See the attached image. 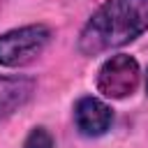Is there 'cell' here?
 I'll return each mask as SVG.
<instances>
[{
    "label": "cell",
    "instance_id": "1",
    "mask_svg": "<svg viewBox=\"0 0 148 148\" xmlns=\"http://www.w3.org/2000/svg\"><path fill=\"white\" fill-rule=\"evenodd\" d=\"M148 30V0H106L83 25L79 51L97 56L136 39Z\"/></svg>",
    "mask_w": 148,
    "mask_h": 148
},
{
    "label": "cell",
    "instance_id": "2",
    "mask_svg": "<svg viewBox=\"0 0 148 148\" xmlns=\"http://www.w3.org/2000/svg\"><path fill=\"white\" fill-rule=\"evenodd\" d=\"M51 42V30L42 23L23 25L0 35V65L21 67L42 56V51Z\"/></svg>",
    "mask_w": 148,
    "mask_h": 148
},
{
    "label": "cell",
    "instance_id": "3",
    "mask_svg": "<svg viewBox=\"0 0 148 148\" xmlns=\"http://www.w3.org/2000/svg\"><path fill=\"white\" fill-rule=\"evenodd\" d=\"M141 79V69L139 62L127 56V53H118L111 56L97 72V90L104 97L111 99H123L127 95H132L139 86Z\"/></svg>",
    "mask_w": 148,
    "mask_h": 148
},
{
    "label": "cell",
    "instance_id": "4",
    "mask_svg": "<svg viewBox=\"0 0 148 148\" xmlns=\"http://www.w3.org/2000/svg\"><path fill=\"white\" fill-rule=\"evenodd\" d=\"M74 123L83 136H102L113 123V111L97 97H81L74 106Z\"/></svg>",
    "mask_w": 148,
    "mask_h": 148
},
{
    "label": "cell",
    "instance_id": "5",
    "mask_svg": "<svg viewBox=\"0 0 148 148\" xmlns=\"http://www.w3.org/2000/svg\"><path fill=\"white\" fill-rule=\"evenodd\" d=\"M35 92V81L28 76H5L0 74V123L18 111Z\"/></svg>",
    "mask_w": 148,
    "mask_h": 148
},
{
    "label": "cell",
    "instance_id": "6",
    "mask_svg": "<svg viewBox=\"0 0 148 148\" xmlns=\"http://www.w3.org/2000/svg\"><path fill=\"white\" fill-rule=\"evenodd\" d=\"M23 148H53V139H51V134H49L44 127H35V130L28 134Z\"/></svg>",
    "mask_w": 148,
    "mask_h": 148
},
{
    "label": "cell",
    "instance_id": "7",
    "mask_svg": "<svg viewBox=\"0 0 148 148\" xmlns=\"http://www.w3.org/2000/svg\"><path fill=\"white\" fill-rule=\"evenodd\" d=\"M146 90H148V76H146Z\"/></svg>",
    "mask_w": 148,
    "mask_h": 148
}]
</instances>
